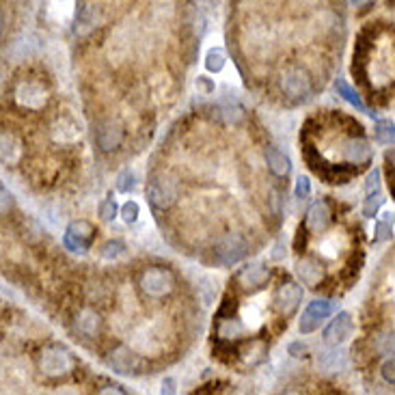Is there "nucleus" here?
<instances>
[{
    "mask_svg": "<svg viewBox=\"0 0 395 395\" xmlns=\"http://www.w3.org/2000/svg\"><path fill=\"white\" fill-rule=\"evenodd\" d=\"M281 89L285 91V95L289 97H307L311 93V80L309 76L300 69H291L281 78Z\"/></svg>",
    "mask_w": 395,
    "mask_h": 395,
    "instance_id": "nucleus-10",
    "label": "nucleus"
},
{
    "mask_svg": "<svg viewBox=\"0 0 395 395\" xmlns=\"http://www.w3.org/2000/svg\"><path fill=\"white\" fill-rule=\"evenodd\" d=\"M227 65V56L223 52V48H212L208 54H206V69L210 74H221Z\"/></svg>",
    "mask_w": 395,
    "mask_h": 395,
    "instance_id": "nucleus-22",
    "label": "nucleus"
},
{
    "mask_svg": "<svg viewBox=\"0 0 395 395\" xmlns=\"http://www.w3.org/2000/svg\"><path fill=\"white\" fill-rule=\"evenodd\" d=\"M352 331H355V320H352V315H350L348 311H342V313H337V318H335L331 324L326 326V331H324V342L326 344H331V346H339V344H344L350 335H352Z\"/></svg>",
    "mask_w": 395,
    "mask_h": 395,
    "instance_id": "nucleus-9",
    "label": "nucleus"
},
{
    "mask_svg": "<svg viewBox=\"0 0 395 395\" xmlns=\"http://www.w3.org/2000/svg\"><path fill=\"white\" fill-rule=\"evenodd\" d=\"M385 218L383 221H378L376 223V240H389L391 238V231H393V214L391 212H385L383 214Z\"/></svg>",
    "mask_w": 395,
    "mask_h": 395,
    "instance_id": "nucleus-25",
    "label": "nucleus"
},
{
    "mask_svg": "<svg viewBox=\"0 0 395 395\" xmlns=\"http://www.w3.org/2000/svg\"><path fill=\"white\" fill-rule=\"evenodd\" d=\"M22 158V143L13 134H0V160L5 165H16Z\"/></svg>",
    "mask_w": 395,
    "mask_h": 395,
    "instance_id": "nucleus-16",
    "label": "nucleus"
},
{
    "mask_svg": "<svg viewBox=\"0 0 395 395\" xmlns=\"http://www.w3.org/2000/svg\"><path fill=\"white\" fill-rule=\"evenodd\" d=\"M266 163H268L270 171L276 175V178H285V175L291 171V160L279 147H268L266 149Z\"/></svg>",
    "mask_w": 395,
    "mask_h": 395,
    "instance_id": "nucleus-18",
    "label": "nucleus"
},
{
    "mask_svg": "<svg viewBox=\"0 0 395 395\" xmlns=\"http://www.w3.org/2000/svg\"><path fill=\"white\" fill-rule=\"evenodd\" d=\"M16 99H18V104L24 106V108L39 110V108L46 106L48 91L37 82H22L18 86V91H16Z\"/></svg>",
    "mask_w": 395,
    "mask_h": 395,
    "instance_id": "nucleus-8",
    "label": "nucleus"
},
{
    "mask_svg": "<svg viewBox=\"0 0 395 395\" xmlns=\"http://www.w3.org/2000/svg\"><path fill=\"white\" fill-rule=\"evenodd\" d=\"M289 355H294V357H302V355H307V346L300 344V342H294V344L289 346Z\"/></svg>",
    "mask_w": 395,
    "mask_h": 395,
    "instance_id": "nucleus-35",
    "label": "nucleus"
},
{
    "mask_svg": "<svg viewBox=\"0 0 395 395\" xmlns=\"http://www.w3.org/2000/svg\"><path fill=\"white\" fill-rule=\"evenodd\" d=\"M376 134H378V141H380V143L391 145V143H393V123H389V121L378 123Z\"/></svg>",
    "mask_w": 395,
    "mask_h": 395,
    "instance_id": "nucleus-31",
    "label": "nucleus"
},
{
    "mask_svg": "<svg viewBox=\"0 0 395 395\" xmlns=\"http://www.w3.org/2000/svg\"><path fill=\"white\" fill-rule=\"evenodd\" d=\"M270 279V270L263 266V263H253V266H246L238 274V283L242 289H259L266 285Z\"/></svg>",
    "mask_w": 395,
    "mask_h": 395,
    "instance_id": "nucleus-12",
    "label": "nucleus"
},
{
    "mask_svg": "<svg viewBox=\"0 0 395 395\" xmlns=\"http://www.w3.org/2000/svg\"><path fill=\"white\" fill-rule=\"evenodd\" d=\"M294 195H296V199H309V195H311V182H309V178L300 175V178L296 180Z\"/></svg>",
    "mask_w": 395,
    "mask_h": 395,
    "instance_id": "nucleus-30",
    "label": "nucleus"
},
{
    "mask_svg": "<svg viewBox=\"0 0 395 395\" xmlns=\"http://www.w3.org/2000/svg\"><path fill=\"white\" fill-rule=\"evenodd\" d=\"M13 206H16V201H13V195L9 193V190L0 184V216H5L13 210Z\"/></svg>",
    "mask_w": 395,
    "mask_h": 395,
    "instance_id": "nucleus-28",
    "label": "nucleus"
},
{
    "mask_svg": "<svg viewBox=\"0 0 395 395\" xmlns=\"http://www.w3.org/2000/svg\"><path fill=\"white\" fill-rule=\"evenodd\" d=\"M300 300H302V289L294 281L283 283L279 289H276V294H274V307H276V311H279L281 315H291V313H294L298 309Z\"/></svg>",
    "mask_w": 395,
    "mask_h": 395,
    "instance_id": "nucleus-7",
    "label": "nucleus"
},
{
    "mask_svg": "<svg viewBox=\"0 0 395 395\" xmlns=\"http://www.w3.org/2000/svg\"><path fill=\"white\" fill-rule=\"evenodd\" d=\"M395 361L393 359H389V361H385V365H383V378L387 380L389 385H393L395 383Z\"/></svg>",
    "mask_w": 395,
    "mask_h": 395,
    "instance_id": "nucleus-33",
    "label": "nucleus"
},
{
    "mask_svg": "<svg viewBox=\"0 0 395 395\" xmlns=\"http://www.w3.org/2000/svg\"><path fill=\"white\" fill-rule=\"evenodd\" d=\"M108 365L119 374H136V370L141 368V359L128 348H117L108 357Z\"/></svg>",
    "mask_w": 395,
    "mask_h": 395,
    "instance_id": "nucleus-11",
    "label": "nucleus"
},
{
    "mask_svg": "<svg viewBox=\"0 0 395 395\" xmlns=\"http://www.w3.org/2000/svg\"><path fill=\"white\" fill-rule=\"evenodd\" d=\"M197 89H203L206 93H212V91H214V84H212V80H210V78H206V76H199V80H197Z\"/></svg>",
    "mask_w": 395,
    "mask_h": 395,
    "instance_id": "nucleus-34",
    "label": "nucleus"
},
{
    "mask_svg": "<svg viewBox=\"0 0 395 395\" xmlns=\"http://www.w3.org/2000/svg\"><path fill=\"white\" fill-rule=\"evenodd\" d=\"M117 212H119V208H117L115 199H104L99 203V218H101V221H106V223L115 221Z\"/></svg>",
    "mask_w": 395,
    "mask_h": 395,
    "instance_id": "nucleus-27",
    "label": "nucleus"
},
{
    "mask_svg": "<svg viewBox=\"0 0 395 395\" xmlns=\"http://www.w3.org/2000/svg\"><path fill=\"white\" fill-rule=\"evenodd\" d=\"M136 186V178H134V173H132L130 169L121 171L119 175H117V190H119L121 195H128L132 193Z\"/></svg>",
    "mask_w": 395,
    "mask_h": 395,
    "instance_id": "nucleus-23",
    "label": "nucleus"
},
{
    "mask_svg": "<svg viewBox=\"0 0 395 395\" xmlns=\"http://www.w3.org/2000/svg\"><path fill=\"white\" fill-rule=\"evenodd\" d=\"M141 287L152 298H163L173 289V274L165 268H149L141 276Z\"/></svg>",
    "mask_w": 395,
    "mask_h": 395,
    "instance_id": "nucleus-5",
    "label": "nucleus"
},
{
    "mask_svg": "<svg viewBox=\"0 0 395 395\" xmlns=\"http://www.w3.org/2000/svg\"><path fill=\"white\" fill-rule=\"evenodd\" d=\"M355 7H361V5H365V3H370V0H350Z\"/></svg>",
    "mask_w": 395,
    "mask_h": 395,
    "instance_id": "nucleus-38",
    "label": "nucleus"
},
{
    "mask_svg": "<svg viewBox=\"0 0 395 395\" xmlns=\"http://www.w3.org/2000/svg\"><path fill=\"white\" fill-rule=\"evenodd\" d=\"M296 274L300 276V281L309 287H318L320 281L324 279V270H322L320 261H315L311 257H304L296 263Z\"/></svg>",
    "mask_w": 395,
    "mask_h": 395,
    "instance_id": "nucleus-15",
    "label": "nucleus"
},
{
    "mask_svg": "<svg viewBox=\"0 0 395 395\" xmlns=\"http://www.w3.org/2000/svg\"><path fill=\"white\" fill-rule=\"evenodd\" d=\"M331 223V210L324 201H318L313 203V208L309 210V214H307V227H309L311 231L320 233L324 231Z\"/></svg>",
    "mask_w": 395,
    "mask_h": 395,
    "instance_id": "nucleus-17",
    "label": "nucleus"
},
{
    "mask_svg": "<svg viewBox=\"0 0 395 395\" xmlns=\"http://www.w3.org/2000/svg\"><path fill=\"white\" fill-rule=\"evenodd\" d=\"M123 139V130L117 121H104L97 130V143L99 147L104 152H110V149H117L119 147V143Z\"/></svg>",
    "mask_w": 395,
    "mask_h": 395,
    "instance_id": "nucleus-14",
    "label": "nucleus"
},
{
    "mask_svg": "<svg viewBox=\"0 0 395 395\" xmlns=\"http://www.w3.org/2000/svg\"><path fill=\"white\" fill-rule=\"evenodd\" d=\"M99 393H125L123 387H106V389H99Z\"/></svg>",
    "mask_w": 395,
    "mask_h": 395,
    "instance_id": "nucleus-37",
    "label": "nucleus"
},
{
    "mask_svg": "<svg viewBox=\"0 0 395 395\" xmlns=\"http://www.w3.org/2000/svg\"><path fill=\"white\" fill-rule=\"evenodd\" d=\"M335 313V302L328 300V298H315L313 302L307 304V309L302 311V318H300V333L302 335H309L313 331L320 328V324L324 322L326 318H331Z\"/></svg>",
    "mask_w": 395,
    "mask_h": 395,
    "instance_id": "nucleus-2",
    "label": "nucleus"
},
{
    "mask_svg": "<svg viewBox=\"0 0 395 395\" xmlns=\"http://www.w3.org/2000/svg\"><path fill=\"white\" fill-rule=\"evenodd\" d=\"M335 89H337V93L348 101V104H352L357 110H361V112H365L368 108H365V104H363V99H361V95L350 86L344 78H337V82H335Z\"/></svg>",
    "mask_w": 395,
    "mask_h": 395,
    "instance_id": "nucleus-19",
    "label": "nucleus"
},
{
    "mask_svg": "<svg viewBox=\"0 0 395 395\" xmlns=\"http://www.w3.org/2000/svg\"><path fill=\"white\" fill-rule=\"evenodd\" d=\"M248 251V244L242 236L238 233H227L225 238L218 240L214 253H216V261L223 263V266H233V263H238L244 259Z\"/></svg>",
    "mask_w": 395,
    "mask_h": 395,
    "instance_id": "nucleus-3",
    "label": "nucleus"
},
{
    "mask_svg": "<svg viewBox=\"0 0 395 395\" xmlns=\"http://www.w3.org/2000/svg\"><path fill=\"white\" fill-rule=\"evenodd\" d=\"M93 225L86 223V221H76L71 223L65 231L63 236V244L67 251L71 253H86L91 248V242H93Z\"/></svg>",
    "mask_w": 395,
    "mask_h": 395,
    "instance_id": "nucleus-4",
    "label": "nucleus"
},
{
    "mask_svg": "<svg viewBox=\"0 0 395 395\" xmlns=\"http://www.w3.org/2000/svg\"><path fill=\"white\" fill-rule=\"evenodd\" d=\"M139 212H141V208H139V203H136V201H125L123 206H121V210H119V214H121V218H123V223H128V225H132V223H136V221H139Z\"/></svg>",
    "mask_w": 395,
    "mask_h": 395,
    "instance_id": "nucleus-26",
    "label": "nucleus"
},
{
    "mask_svg": "<svg viewBox=\"0 0 395 395\" xmlns=\"http://www.w3.org/2000/svg\"><path fill=\"white\" fill-rule=\"evenodd\" d=\"M163 393H175V380L173 378H167L163 383Z\"/></svg>",
    "mask_w": 395,
    "mask_h": 395,
    "instance_id": "nucleus-36",
    "label": "nucleus"
},
{
    "mask_svg": "<svg viewBox=\"0 0 395 395\" xmlns=\"http://www.w3.org/2000/svg\"><path fill=\"white\" fill-rule=\"evenodd\" d=\"M147 197L154 208L165 210L175 201V197H178V186H175V182L169 178V175H156V178L149 182Z\"/></svg>",
    "mask_w": 395,
    "mask_h": 395,
    "instance_id": "nucleus-6",
    "label": "nucleus"
},
{
    "mask_svg": "<svg viewBox=\"0 0 395 395\" xmlns=\"http://www.w3.org/2000/svg\"><path fill=\"white\" fill-rule=\"evenodd\" d=\"M365 193H380V171L374 169L370 175H368V182H365Z\"/></svg>",
    "mask_w": 395,
    "mask_h": 395,
    "instance_id": "nucleus-32",
    "label": "nucleus"
},
{
    "mask_svg": "<svg viewBox=\"0 0 395 395\" xmlns=\"http://www.w3.org/2000/svg\"><path fill=\"white\" fill-rule=\"evenodd\" d=\"M383 203H385L383 195H380V193H370L368 199H365V203H363V214L368 216V218H374Z\"/></svg>",
    "mask_w": 395,
    "mask_h": 395,
    "instance_id": "nucleus-24",
    "label": "nucleus"
},
{
    "mask_svg": "<svg viewBox=\"0 0 395 395\" xmlns=\"http://www.w3.org/2000/svg\"><path fill=\"white\" fill-rule=\"evenodd\" d=\"M123 251H125V246L115 240V242L104 244V248H101V257H104V259H117V257L123 255Z\"/></svg>",
    "mask_w": 395,
    "mask_h": 395,
    "instance_id": "nucleus-29",
    "label": "nucleus"
},
{
    "mask_svg": "<svg viewBox=\"0 0 395 395\" xmlns=\"http://www.w3.org/2000/svg\"><path fill=\"white\" fill-rule=\"evenodd\" d=\"M39 365H41V372L46 376H63V374H69L71 368H74V359H71V355L63 346L54 344L41 352Z\"/></svg>",
    "mask_w": 395,
    "mask_h": 395,
    "instance_id": "nucleus-1",
    "label": "nucleus"
},
{
    "mask_svg": "<svg viewBox=\"0 0 395 395\" xmlns=\"http://www.w3.org/2000/svg\"><path fill=\"white\" fill-rule=\"evenodd\" d=\"M244 333V324L236 318H227V320H221V324H218V335H221L223 339H238L242 337Z\"/></svg>",
    "mask_w": 395,
    "mask_h": 395,
    "instance_id": "nucleus-21",
    "label": "nucleus"
},
{
    "mask_svg": "<svg viewBox=\"0 0 395 395\" xmlns=\"http://www.w3.org/2000/svg\"><path fill=\"white\" fill-rule=\"evenodd\" d=\"M76 324H78V331H80L82 335H86V337H93V335L99 331V318H97L95 311L84 309V311L78 315Z\"/></svg>",
    "mask_w": 395,
    "mask_h": 395,
    "instance_id": "nucleus-20",
    "label": "nucleus"
},
{
    "mask_svg": "<svg viewBox=\"0 0 395 395\" xmlns=\"http://www.w3.org/2000/svg\"><path fill=\"white\" fill-rule=\"evenodd\" d=\"M344 158L352 165H365L372 160V147L365 139H350L344 143Z\"/></svg>",
    "mask_w": 395,
    "mask_h": 395,
    "instance_id": "nucleus-13",
    "label": "nucleus"
}]
</instances>
